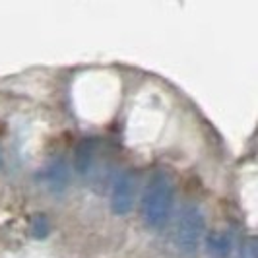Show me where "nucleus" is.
Here are the masks:
<instances>
[{
	"mask_svg": "<svg viewBox=\"0 0 258 258\" xmlns=\"http://www.w3.org/2000/svg\"><path fill=\"white\" fill-rule=\"evenodd\" d=\"M31 235L35 239H45L49 231H51V223H49V218L43 216V214H37L33 220H31V227H29Z\"/></svg>",
	"mask_w": 258,
	"mask_h": 258,
	"instance_id": "nucleus-7",
	"label": "nucleus"
},
{
	"mask_svg": "<svg viewBox=\"0 0 258 258\" xmlns=\"http://www.w3.org/2000/svg\"><path fill=\"white\" fill-rule=\"evenodd\" d=\"M41 181L45 184V188L52 194L66 192L68 184H70V167L64 159H52L51 163H47V167L41 171Z\"/></svg>",
	"mask_w": 258,
	"mask_h": 258,
	"instance_id": "nucleus-4",
	"label": "nucleus"
},
{
	"mask_svg": "<svg viewBox=\"0 0 258 258\" xmlns=\"http://www.w3.org/2000/svg\"><path fill=\"white\" fill-rule=\"evenodd\" d=\"M231 256V235L227 231H212L206 237V258Z\"/></svg>",
	"mask_w": 258,
	"mask_h": 258,
	"instance_id": "nucleus-6",
	"label": "nucleus"
},
{
	"mask_svg": "<svg viewBox=\"0 0 258 258\" xmlns=\"http://www.w3.org/2000/svg\"><path fill=\"white\" fill-rule=\"evenodd\" d=\"M237 258H256V248H254V241L252 239H248V241H245L241 245Z\"/></svg>",
	"mask_w": 258,
	"mask_h": 258,
	"instance_id": "nucleus-8",
	"label": "nucleus"
},
{
	"mask_svg": "<svg viewBox=\"0 0 258 258\" xmlns=\"http://www.w3.org/2000/svg\"><path fill=\"white\" fill-rule=\"evenodd\" d=\"M111 210L116 216H126L136 198V177L132 171H122L111 184Z\"/></svg>",
	"mask_w": 258,
	"mask_h": 258,
	"instance_id": "nucleus-3",
	"label": "nucleus"
},
{
	"mask_svg": "<svg viewBox=\"0 0 258 258\" xmlns=\"http://www.w3.org/2000/svg\"><path fill=\"white\" fill-rule=\"evenodd\" d=\"M175 206V182L167 171H155L142 196V220L150 229H163Z\"/></svg>",
	"mask_w": 258,
	"mask_h": 258,
	"instance_id": "nucleus-1",
	"label": "nucleus"
},
{
	"mask_svg": "<svg viewBox=\"0 0 258 258\" xmlns=\"http://www.w3.org/2000/svg\"><path fill=\"white\" fill-rule=\"evenodd\" d=\"M95 152H97V140L95 138H86L78 144L76 157H74V167L80 175H88L93 171L95 163Z\"/></svg>",
	"mask_w": 258,
	"mask_h": 258,
	"instance_id": "nucleus-5",
	"label": "nucleus"
},
{
	"mask_svg": "<svg viewBox=\"0 0 258 258\" xmlns=\"http://www.w3.org/2000/svg\"><path fill=\"white\" fill-rule=\"evenodd\" d=\"M206 233V218L200 206L184 204L177 214L173 225V245L182 258H192L200 250V243Z\"/></svg>",
	"mask_w": 258,
	"mask_h": 258,
	"instance_id": "nucleus-2",
	"label": "nucleus"
},
{
	"mask_svg": "<svg viewBox=\"0 0 258 258\" xmlns=\"http://www.w3.org/2000/svg\"><path fill=\"white\" fill-rule=\"evenodd\" d=\"M0 167H2V152H0Z\"/></svg>",
	"mask_w": 258,
	"mask_h": 258,
	"instance_id": "nucleus-9",
	"label": "nucleus"
}]
</instances>
